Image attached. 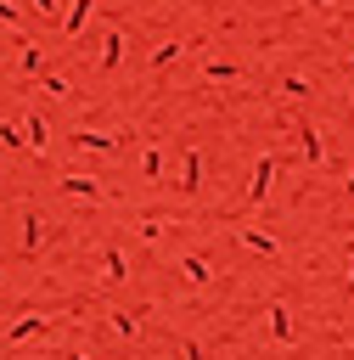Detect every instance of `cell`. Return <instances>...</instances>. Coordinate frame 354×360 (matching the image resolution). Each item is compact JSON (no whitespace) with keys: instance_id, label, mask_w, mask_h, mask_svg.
Listing matches in <instances>:
<instances>
[{"instance_id":"1","label":"cell","mask_w":354,"mask_h":360,"mask_svg":"<svg viewBox=\"0 0 354 360\" xmlns=\"http://www.w3.org/2000/svg\"><path fill=\"white\" fill-rule=\"evenodd\" d=\"M275 169H281V158H275V152H258V158H253V169H247V191H242V214L264 208V197H270V180H275Z\"/></svg>"},{"instance_id":"2","label":"cell","mask_w":354,"mask_h":360,"mask_svg":"<svg viewBox=\"0 0 354 360\" xmlns=\"http://www.w3.org/2000/svg\"><path fill=\"white\" fill-rule=\"evenodd\" d=\"M67 146H73V152H96V158H112V152L124 146V135H118V129H84V124H79V129H67Z\"/></svg>"},{"instance_id":"3","label":"cell","mask_w":354,"mask_h":360,"mask_svg":"<svg viewBox=\"0 0 354 360\" xmlns=\"http://www.w3.org/2000/svg\"><path fill=\"white\" fill-rule=\"evenodd\" d=\"M34 338H51V315H39V309L17 315V321L0 332V343H6V349H22V343H34Z\"/></svg>"},{"instance_id":"4","label":"cell","mask_w":354,"mask_h":360,"mask_svg":"<svg viewBox=\"0 0 354 360\" xmlns=\"http://www.w3.org/2000/svg\"><path fill=\"white\" fill-rule=\"evenodd\" d=\"M287 129L298 135V152H303V163H315V169H326V135L309 124V118H287Z\"/></svg>"},{"instance_id":"5","label":"cell","mask_w":354,"mask_h":360,"mask_svg":"<svg viewBox=\"0 0 354 360\" xmlns=\"http://www.w3.org/2000/svg\"><path fill=\"white\" fill-rule=\"evenodd\" d=\"M56 191L73 197V202H107V186L96 174H56Z\"/></svg>"},{"instance_id":"6","label":"cell","mask_w":354,"mask_h":360,"mask_svg":"<svg viewBox=\"0 0 354 360\" xmlns=\"http://www.w3.org/2000/svg\"><path fill=\"white\" fill-rule=\"evenodd\" d=\"M124 68V28H101V56H96V79H112Z\"/></svg>"},{"instance_id":"7","label":"cell","mask_w":354,"mask_h":360,"mask_svg":"<svg viewBox=\"0 0 354 360\" xmlns=\"http://www.w3.org/2000/svg\"><path fill=\"white\" fill-rule=\"evenodd\" d=\"M45 248V214L39 208H22V236H17V259H39Z\"/></svg>"},{"instance_id":"8","label":"cell","mask_w":354,"mask_h":360,"mask_svg":"<svg viewBox=\"0 0 354 360\" xmlns=\"http://www.w3.org/2000/svg\"><path fill=\"white\" fill-rule=\"evenodd\" d=\"M17 129H22V146H28L34 158H45V152H51V124H45V112H22V118H17Z\"/></svg>"},{"instance_id":"9","label":"cell","mask_w":354,"mask_h":360,"mask_svg":"<svg viewBox=\"0 0 354 360\" xmlns=\"http://www.w3.org/2000/svg\"><path fill=\"white\" fill-rule=\"evenodd\" d=\"M197 191H202V146H185L180 152V197L191 202Z\"/></svg>"},{"instance_id":"10","label":"cell","mask_w":354,"mask_h":360,"mask_svg":"<svg viewBox=\"0 0 354 360\" xmlns=\"http://www.w3.org/2000/svg\"><path fill=\"white\" fill-rule=\"evenodd\" d=\"M107 332H112L118 343H140V315L124 309V304H112V309H107Z\"/></svg>"},{"instance_id":"11","label":"cell","mask_w":354,"mask_h":360,"mask_svg":"<svg viewBox=\"0 0 354 360\" xmlns=\"http://www.w3.org/2000/svg\"><path fill=\"white\" fill-rule=\"evenodd\" d=\"M11 39H17V73H22V79L45 73V51H39V39H28V34H11Z\"/></svg>"},{"instance_id":"12","label":"cell","mask_w":354,"mask_h":360,"mask_svg":"<svg viewBox=\"0 0 354 360\" xmlns=\"http://www.w3.org/2000/svg\"><path fill=\"white\" fill-rule=\"evenodd\" d=\"M236 242H242L247 253H258V259H281V242H275L270 231H253V225H236Z\"/></svg>"},{"instance_id":"13","label":"cell","mask_w":354,"mask_h":360,"mask_svg":"<svg viewBox=\"0 0 354 360\" xmlns=\"http://www.w3.org/2000/svg\"><path fill=\"white\" fill-rule=\"evenodd\" d=\"M101 281L107 287H124L129 281V253L124 248H101Z\"/></svg>"},{"instance_id":"14","label":"cell","mask_w":354,"mask_h":360,"mask_svg":"<svg viewBox=\"0 0 354 360\" xmlns=\"http://www.w3.org/2000/svg\"><path fill=\"white\" fill-rule=\"evenodd\" d=\"M264 326H270L275 349H292V315H287V304H281V298H275V304L264 309Z\"/></svg>"},{"instance_id":"15","label":"cell","mask_w":354,"mask_h":360,"mask_svg":"<svg viewBox=\"0 0 354 360\" xmlns=\"http://www.w3.org/2000/svg\"><path fill=\"white\" fill-rule=\"evenodd\" d=\"M90 11H96V0H73V6L62 11V39H67V45H73V39L90 28Z\"/></svg>"},{"instance_id":"16","label":"cell","mask_w":354,"mask_h":360,"mask_svg":"<svg viewBox=\"0 0 354 360\" xmlns=\"http://www.w3.org/2000/svg\"><path fill=\"white\" fill-rule=\"evenodd\" d=\"M180 56H185V39H163V45H157V51L146 56V73L157 79V73H169V68H174Z\"/></svg>"},{"instance_id":"17","label":"cell","mask_w":354,"mask_h":360,"mask_svg":"<svg viewBox=\"0 0 354 360\" xmlns=\"http://www.w3.org/2000/svg\"><path fill=\"white\" fill-rule=\"evenodd\" d=\"M34 84H39L51 101H67V96H73V79H67V73H56L51 62H45V73H34Z\"/></svg>"},{"instance_id":"18","label":"cell","mask_w":354,"mask_h":360,"mask_svg":"<svg viewBox=\"0 0 354 360\" xmlns=\"http://www.w3.org/2000/svg\"><path fill=\"white\" fill-rule=\"evenodd\" d=\"M140 180H146V186H152V180H163V146H157V141H146V146H140Z\"/></svg>"},{"instance_id":"19","label":"cell","mask_w":354,"mask_h":360,"mask_svg":"<svg viewBox=\"0 0 354 360\" xmlns=\"http://www.w3.org/2000/svg\"><path fill=\"white\" fill-rule=\"evenodd\" d=\"M180 270H185V281H191V287H214V270H208V259H202V253H185V259H180Z\"/></svg>"},{"instance_id":"20","label":"cell","mask_w":354,"mask_h":360,"mask_svg":"<svg viewBox=\"0 0 354 360\" xmlns=\"http://www.w3.org/2000/svg\"><path fill=\"white\" fill-rule=\"evenodd\" d=\"M202 79H208V84H236L242 68H236V62H202Z\"/></svg>"},{"instance_id":"21","label":"cell","mask_w":354,"mask_h":360,"mask_svg":"<svg viewBox=\"0 0 354 360\" xmlns=\"http://www.w3.org/2000/svg\"><path fill=\"white\" fill-rule=\"evenodd\" d=\"M281 96H292V101H303V96H315V84H309L303 73H287V79H281Z\"/></svg>"},{"instance_id":"22","label":"cell","mask_w":354,"mask_h":360,"mask_svg":"<svg viewBox=\"0 0 354 360\" xmlns=\"http://www.w3.org/2000/svg\"><path fill=\"white\" fill-rule=\"evenodd\" d=\"M0 146H6V152H28V146H22V129H17V118H0Z\"/></svg>"},{"instance_id":"23","label":"cell","mask_w":354,"mask_h":360,"mask_svg":"<svg viewBox=\"0 0 354 360\" xmlns=\"http://www.w3.org/2000/svg\"><path fill=\"white\" fill-rule=\"evenodd\" d=\"M0 22H6L11 34H22V6H17V0H0Z\"/></svg>"},{"instance_id":"24","label":"cell","mask_w":354,"mask_h":360,"mask_svg":"<svg viewBox=\"0 0 354 360\" xmlns=\"http://www.w3.org/2000/svg\"><path fill=\"white\" fill-rule=\"evenodd\" d=\"M135 236H140V242H157V236H163V219H152V214L135 219Z\"/></svg>"},{"instance_id":"25","label":"cell","mask_w":354,"mask_h":360,"mask_svg":"<svg viewBox=\"0 0 354 360\" xmlns=\"http://www.w3.org/2000/svg\"><path fill=\"white\" fill-rule=\"evenodd\" d=\"M39 17H51V22H62V0H28Z\"/></svg>"},{"instance_id":"26","label":"cell","mask_w":354,"mask_h":360,"mask_svg":"<svg viewBox=\"0 0 354 360\" xmlns=\"http://www.w3.org/2000/svg\"><path fill=\"white\" fill-rule=\"evenodd\" d=\"M180 360H208V349H202L197 338H185V343H180Z\"/></svg>"},{"instance_id":"27","label":"cell","mask_w":354,"mask_h":360,"mask_svg":"<svg viewBox=\"0 0 354 360\" xmlns=\"http://www.w3.org/2000/svg\"><path fill=\"white\" fill-rule=\"evenodd\" d=\"M343 298H354V248H348V276H343Z\"/></svg>"},{"instance_id":"28","label":"cell","mask_w":354,"mask_h":360,"mask_svg":"<svg viewBox=\"0 0 354 360\" xmlns=\"http://www.w3.org/2000/svg\"><path fill=\"white\" fill-rule=\"evenodd\" d=\"M343 197H354V169H348V174H343Z\"/></svg>"},{"instance_id":"29","label":"cell","mask_w":354,"mask_h":360,"mask_svg":"<svg viewBox=\"0 0 354 360\" xmlns=\"http://www.w3.org/2000/svg\"><path fill=\"white\" fill-rule=\"evenodd\" d=\"M62 360H90V354H79V349H62Z\"/></svg>"},{"instance_id":"30","label":"cell","mask_w":354,"mask_h":360,"mask_svg":"<svg viewBox=\"0 0 354 360\" xmlns=\"http://www.w3.org/2000/svg\"><path fill=\"white\" fill-rule=\"evenodd\" d=\"M343 68H348V73H354V56H348V62H343Z\"/></svg>"},{"instance_id":"31","label":"cell","mask_w":354,"mask_h":360,"mask_svg":"<svg viewBox=\"0 0 354 360\" xmlns=\"http://www.w3.org/2000/svg\"><path fill=\"white\" fill-rule=\"evenodd\" d=\"M0 287H6V264H0Z\"/></svg>"},{"instance_id":"32","label":"cell","mask_w":354,"mask_h":360,"mask_svg":"<svg viewBox=\"0 0 354 360\" xmlns=\"http://www.w3.org/2000/svg\"><path fill=\"white\" fill-rule=\"evenodd\" d=\"M309 6H332V0H309Z\"/></svg>"}]
</instances>
